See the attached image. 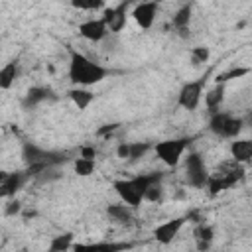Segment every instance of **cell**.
<instances>
[{
    "label": "cell",
    "instance_id": "obj_1",
    "mask_svg": "<svg viewBox=\"0 0 252 252\" xmlns=\"http://www.w3.org/2000/svg\"><path fill=\"white\" fill-rule=\"evenodd\" d=\"M108 69L93 59H89L85 53L77 49H69V79L75 87H93L108 77Z\"/></svg>",
    "mask_w": 252,
    "mask_h": 252
},
{
    "label": "cell",
    "instance_id": "obj_2",
    "mask_svg": "<svg viewBox=\"0 0 252 252\" xmlns=\"http://www.w3.org/2000/svg\"><path fill=\"white\" fill-rule=\"evenodd\" d=\"M244 128V120L240 116H232L228 112H213L209 120V130L222 140H236Z\"/></svg>",
    "mask_w": 252,
    "mask_h": 252
},
{
    "label": "cell",
    "instance_id": "obj_3",
    "mask_svg": "<svg viewBox=\"0 0 252 252\" xmlns=\"http://www.w3.org/2000/svg\"><path fill=\"white\" fill-rule=\"evenodd\" d=\"M189 144H191L189 138H171V140L158 142L154 146V150H156V156L159 158V161H163L167 167H175V165H179Z\"/></svg>",
    "mask_w": 252,
    "mask_h": 252
},
{
    "label": "cell",
    "instance_id": "obj_4",
    "mask_svg": "<svg viewBox=\"0 0 252 252\" xmlns=\"http://www.w3.org/2000/svg\"><path fill=\"white\" fill-rule=\"evenodd\" d=\"M242 177V167L240 163L232 161V163H224L220 165V169L217 173H211L209 175V183H207V189L211 191V195H217L228 187H232L238 179Z\"/></svg>",
    "mask_w": 252,
    "mask_h": 252
},
{
    "label": "cell",
    "instance_id": "obj_5",
    "mask_svg": "<svg viewBox=\"0 0 252 252\" xmlns=\"http://www.w3.org/2000/svg\"><path fill=\"white\" fill-rule=\"evenodd\" d=\"M209 175H211V173L207 171L201 154L191 152V154L185 158V179H187V183H189L191 187H195V189L207 187Z\"/></svg>",
    "mask_w": 252,
    "mask_h": 252
},
{
    "label": "cell",
    "instance_id": "obj_6",
    "mask_svg": "<svg viewBox=\"0 0 252 252\" xmlns=\"http://www.w3.org/2000/svg\"><path fill=\"white\" fill-rule=\"evenodd\" d=\"M112 189L116 191V195L120 197V201L124 205H128V207H132V209H138L142 205V201H144V193L136 185L134 177L132 179H116L112 183Z\"/></svg>",
    "mask_w": 252,
    "mask_h": 252
},
{
    "label": "cell",
    "instance_id": "obj_7",
    "mask_svg": "<svg viewBox=\"0 0 252 252\" xmlns=\"http://www.w3.org/2000/svg\"><path fill=\"white\" fill-rule=\"evenodd\" d=\"M203 87H205V79H197V81H187L179 94H177V104L183 110H195L203 98Z\"/></svg>",
    "mask_w": 252,
    "mask_h": 252
},
{
    "label": "cell",
    "instance_id": "obj_8",
    "mask_svg": "<svg viewBox=\"0 0 252 252\" xmlns=\"http://www.w3.org/2000/svg\"><path fill=\"white\" fill-rule=\"evenodd\" d=\"M128 8H130V2H120L116 6H106L104 12H102V20L108 28L110 33H120L124 28H126V20H128Z\"/></svg>",
    "mask_w": 252,
    "mask_h": 252
},
{
    "label": "cell",
    "instance_id": "obj_9",
    "mask_svg": "<svg viewBox=\"0 0 252 252\" xmlns=\"http://www.w3.org/2000/svg\"><path fill=\"white\" fill-rule=\"evenodd\" d=\"M79 33H81V37H85L87 41L98 43V41H102L110 32H108V28H106V24H104L102 18H89V20H85V22L79 24Z\"/></svg>",
    "mask_w": 252,
    "mask_h": 252
},
{
    "label": "cell",
    "instance_id": "obj_10",
    "mask_svg": "<svg viewBox=\"0 0 252 252\" xmlns=\"http://www.w3.org/2000/svg\"><path fill=\"white\" fill-rule=\"evenodd\" d=\"M185 220H187L185 217H175V219H169V220L158 224V226L154 228V238H156V242H159V244H171V242L175 240V236L179 234V230L183 228Z\"/></svg>",
    "mask_w": 252,
    "mask_h": 252
},
{
    "label": "cell",
    "instance_id": "obj_11",
    "mask_svg": "<svg viewBox=\"0 0 252 252\" xmlns=\"http://www.w3.org/2000/svg\"><path fill=\"white\" fill-rule=\"evenodd\" d=\"M130 248H132L130 242L98 240V242H75L73 252H124Z\"/></svg>",
    "mask_w": 252,
    "mask_h": 252
},
{
    "label": "cell",
    "instance_id": "obj_12",
    "mask_svg": "<svg viewBox=\"0 0 252 252\" xmlns=\"http://www.w3.org/2000/svg\"><path fill=\"white\" fill-rule=\"evenodd\" d=\"M30 179L28 171H12V173H2V179H0V195L2 199H12L20 189L22 185Z\"/></svg>",
    "mask_w": 252,
    "mask_h": 252
},
{
    "label": "cell",
    "instance_id": "obj_13",
    "mask_svg": "<svg viewBox=\"0 0 252 252\" xmlns=\"http://www.w3.org/2000/svg\"><path fill=\"white\" fill-rule=\"evenodd\" d=\"M158 10H159L158 2H140V4L134 6V10H132V18H134V22L138 24V28H142V30H150V28L154 26V22H156Z\"/></svg>",
    "mask_w": 252,
    "mask_h": 252
},
{
    "label": "cell",
    "instance_id": "obj_14",
    "mask_svg": "<svg viewBox=\"0 0 252 252\" xmlns=\"http://www.w3.org/2000/svg\"><path fill=\"white\" fill-rule=\"evenodd\" d=\"M230 158L236 163H250L252 161V140L250 138H236L230 142Z\"/></svg>",
    "mask_w": 252,
    "mask_h": 252
},
{
    "label": "cell",
    "instance_id": "obj_15",
    "mask_svg": "<svg viewBox=\"0 0 252 252\" xmlns=\"http://www.w3.org/2000/svg\"><path fill=\"white\" fill-rule=\"evenodd\" d=\"M193 238H195V244H197V250L199 252H207L215 240V228L207 222H199L195 228H193Z\"/></svg>",
    "mask_w": 252,
    "mask_h": 252
},
{
    "label": "cell",
    "instance_id": "obj_16",
    "mask_svg": "<svg viewBox=\"0 0 252 252\" xmlns=\"http://www.w3.org/2000/svg\"><path fill=\"white\" fill-rule=\"evenodd\" d=\"M191 16H193V6L191 4H183L171 18V26L179 32L181 37H187V28H189V22H191Z\"/></svg>",
    "mask_w": 252,
    "mask_h": 252
},
{
    "label": "cell",
    "instance_id": "obj_17",
    "mask_svg": "<svg viewBox=\"0 0 252 252\" xmlns=\"http://www.w3.org/2000/svg\"><path fill=\"white\" fill-rule=\"evenodd\" d=\"M106 215H108V219H110L112 222L126 224V222L132 220V217H134V209L128 207V205H124V203H112V205L106 207Z\"/></svg>",
    "mask_w": 252,
    "mask_h": 252
},
{
    "label": "cell",
    "instance_id": "obj_18",
    "mask_svg": "<svg viewBox=\"0 0 252 252\" xmlns=\"http://www.w3.org/2000/svg\"><path fill=\"white\" fill-rule=\"evenodd\" d=\"M47 156H49L47 150H43V148H39V146H35V144H32V142L24 144L22 158L26 159L28 165H32V163H47ZM49 167H51V165H49Z\"/></svg>",
    "mask_w": 252,
    "mask_h": 252
},
{
    "label": "cell",
    "instance_id": "obj_19",
    "mask_svg": "<svg viewBox=\"0 0 252 252\" xmlns=\"http://www.w3.org/2000/svg\"><path fill=\"white\" fill-rule=\"evenodd\" d=\"M67 94H69L71 102H73L79 110H87V108L91 106V102L94 100V93L89 91V89H83V87H75V89H71Z\"/></svg>",
    "mask_w": 252,
    "mask_h": 252
},
{
    "label": "cell",
    "instance_id": "obj_20",
    "mask_svg": "<svg viewBox=\"0 0 252 252\" xmlns=\"http://www.w3.org/2000/svg\"><path fill=\"white\" fill-rule=\"evenodd\" d=\"M18 63L16 61H10V63H6L2 69H0V89L2 91H8V89H12V85L16 83V79H18Z\"/></svg>",
    "mask_w": 252,
    "mask_h": 252
},
{
    "label": "cell",
    "instance_id": "obj_21",
    "mask_svg": "<svg viewBox=\"0 0 252 252\" xmlns=\"http://www.w3.org/2000/svg\"><path fill=\"white\" fill-rule=\"evenodd\" d=\"M224 100V85H215L213 89H209L205 93V106L211 110V112H217V108L222 104Z\"/></svg>",
    "mask_w": 252,
    "mask_h": 252
},
{
    "label": "cell",
    "instance_id": "obj_22",
    "mask_svg": "<svg viewBox=\"0 0 252 252\" xmlns=\"http://www.w3.org/2000/svg\"><path fill=\"white\" fill-rule=\"evenodd\" d=\"M73 246H75V234L73 232H61L49 240V248L55 252H69V250H73Z\"/></svg>",
    "mask_w": 252,
    "mask_h": 252
},
{
    "label": "cell",
    "instance_id": "obj_23",
    "mask_svg": "<svg viewBox=\"0 0 252 252\" xmlns=\"http://www.w3.org/2000/svg\"><path fill=\"white\" fill-rule=\"evenodd\" d=\"M47 96H49V91H47V89H43V87H33V89L28 91V94H26V98H24V106H35V104L43 102Z\"/></svg>",
    "mask_w": 252,
    "mask_h": 252
},
{
    "label": "cell",
    "instance_id": "obj_24",
    "mask_svg": "<svg viewBox=\"0 0 252 252\" xmlns=\"http://www.w3.org/2000/svg\"><path fill=\"white\" fill-rule=\"evenodd\" d=\"M73 169H75L77 175H81V177H89V175H93V171H94V159L75 158V161H73Z\"/></svg>",
    "mask_w": 252,
    "mask_h": 252
},
{
    "label": "cell",
    "instance_id": "obj_25",
    "mask_svg": "<svg viewBox=\"0 0 252 252\" xmlns=\"http://www.w3.org/2000/svg\"><path fill=\"white\" fill-rule=\"evenodd\" d=\"M189 57H191V63H193V65L207 63L209 57H211V49H209L207 45H195V47H191Z\"/></svg>",
    "mask_w": 252,
    "mask_h": 252
},
{
    "label": "cell",
    "instance_id": "obj_26",
    "mask_svg": "<svg viewBox=\"0 0 252 252\" xmlns=\"http://www.w3.org/2000/svg\"><path fill=\"white\" fill-rule=\"evenodd\" d=\"M163 185L161 181L159 183H154L152 187H148V191L144 193V201H150V203H161L163 201Z\"/></svg>",
    "mask_w": 252,
    "mask_h": 252
},
{
    "label": "cell",
    "instance_id": "obj_27",
    "mask_svg": "<svg viewBox=\"0 0 252 252\" xmlns=\"http://www.w3.org/2000/svg\"><path fill=\"white\" fill-rule=\"evenodd\" d=\"M246 73H248V69H246V67L230 69V71H226V73H220V75L217 77V83H219V85H224L226 81H230V79H238V77H244Z\"/></svg>",
    "mask_w": 252,
    "mask_h": 252
},
{
    "label": "cell",
    "instance_id": "obj_28",
    "mask_svg": "<svg viewBox=\"0 0 252 252\" xmlns=\"http://www.w3.org/2000/svg\"><path fill=\"white\" fill-rule=\"evenodd\" d=\"M150 150L148 142H130V159H140Z\"/></svg>",
    "mask_w": 252,
    "mask_h": 252
},
{
    "label": "cell",
    "instance_id": "obj_29",
    "mask_svg": "<svg viewBox=\"0 0 252 252\" xmlns=\"http://www.w3.org/2000/svg\"><path fill=\"white\" fill-rule=\"evenodd\" d=\"M71 6L77 10H96V8H104V2H100V0H73Z\"/></svg>",
    "mask_w": 252,
    "mask_h": 252
},
{
    "label": "cell",
    "instance_id": "obj_30",
    "mask_svg": "<svg viewBox=\"0 0 252 252\" xmlns=\"http://www.w3.org/2000/svg\"><path fill=\"white\" fill-rule=\"evenodd\" d=\"M22 213V203L18 199H6V205H4V215L6 217H16Z\"/></svg>",
    "mask_w": 252,
    "mask_h": 252
},
{
    "label": "cell",
    "instance_id": "obj_31",
    "mask_svg": "<svg viewBox=\"0 0 252 252\" xmlns=\"http://www.w3.org/2000/svg\"><path fill=\"white\" fill-rule=\"evenodd\" d=\"M116 156H118L120 159H130V144H126V142L118 144V146H116Z\"/></svg>",
    "mask_w": 252,
    "mask_h": 252
},
{
    "label": "cell",
    "instance_id": "obj_32",
    "mask_svg": "<svg viewBox=\"0 0 252 252\" xmlns=\"http://www.w3.org/2000/svg\"><path fill=\"white\" fill-rule=\"evenodd\" d=\"M94 156H96V150H94V146H81V150H79V158L94 159Z\"/></svg>",
    "mask_w": 252,
    "mask_h": 252
},
{
    "label": "cell",
    "instance_id": "obj_33",
    "mask_svg": "<svg viewBox=\"0 0 252 252\" xmlns=\"http://www.w3.org/2000/svg\"><path fill=\"white\" fill-rule=\"evenodd\" d=\"M116 128H118V124H106V126H102V128L98 130V136H106V134L114 132Z\"/></svg>",
    "mask_w": 252,
    "mask_h": 252
},
{
    "label": "cell",
    "instance_id": "obj_34",
    "mask_svg": "<svg viewBox=\"0 0 252 252\" xmlns=\"http://www.w3.org/2000/svg\"><path fill=\"white\" fill-rule=\"evenodd\" d=\"M242 120H244V124L252 126V112H248V116H246V118H242Z\"/></svg>",
    "mask_w": 252,
    "mask_h": 252
},
{
    "label": "cell",
    "instance_id": "obj_35",
    "mask_svg": "<svg viewBox=\"0 0 252 252\" xmlns=\"http://www.w3.org/2000/svg\"><path fill=\"white\" fill-rule=\"evenodd\" d=\"M16 252H28V250H26V248H22V250H16Z\"/></svg>",
    "mask_w": 252,
    "mask_h": 252
},
{
    "label": "cell",
    "instance_id": "obj_36",
    "mask_svg": "<svg viewBox=\"0 0 252 252\" xmlns=\"http://www.w3.org/2000/svg\"><path fill=\"white\" fill-rule=\"evenodd\" d=\"M45 252H55V250H51V248H47V250H45Z\"/></svg>",
    "mask_w": 252,
    "mask_h": 252
}]
</instances>
